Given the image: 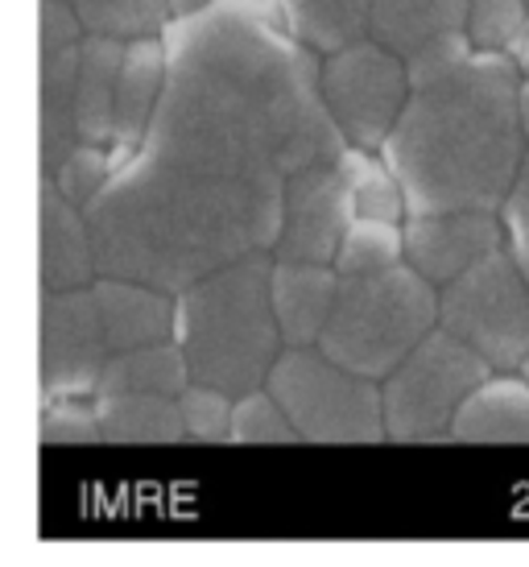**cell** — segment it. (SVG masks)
Listing matches in <instances>:
<instances>
[{
  "label": "cell",
  "instance_id": "25",
  "mask_svg": "<svg viewBox=\"0 0 529 567\" xmlns=\"http://www.w3.org/2000/svg\"><path fill=\"white\" fill-rule=\"evenodd\" d=\"M112 171H116V158H112L108 145H87V142H75V150L59 162V171L46 174V183L59 195H63L66 204L79 207V212H87L95 204V195L108 187Z\"/></svg>",
  "mask_w": 529,
  "mask_h": 567
},
{
  "label": "cell",
  "instance_id": "5",
  "mask_svg": "<svg viewBox=\"0 0 529 567\" xmlns=\"http://www.w3.org/2000/svg\"><path fill=\"white\" fill-rule=\"evenodd\" d=\"M269 398L307 443H381V385L328 361L319 348H281L269 378Z\"/></svg>",
  "mask_w": 529,
  "mask_h": 567
},
{
  "label": "cell",
  "instance_id": "26",
  "mask_svg": "<svg viewBox=\"0 0 529 567\" xmlns=\"http://www.w3.org/2000/svg\"><path fill=\"white\" fill-rule=\"evenodd\" d=\"M232 394L211 390V385H195L178 394V414L187 426V440L195 443H232Z\"/></svg>",
  "mask_w": 529,
  "mask_h": 567
},
{
  "label": "cell",
  "instance_id": "22",
  "mask_svg": "<svg viewBox=\"0 0 529 567\" xmlns=\"http://www.w3.org/2000/svg\"><path fill=\"white\" fill-rule=\"evenodd\" d=\"M340 171L352 190V207L360 220H381V224H405V199L390 166L369 154V150H343Z\"/></svg>",
  "mask_w": 529,
  "mask_h": 567
},
{
  "label": "cell",
  "instance_id": "9",
  "mask_svg": "<svg viewBox=\"0 0 529 567\" xmlns=\"http://www.w3.org/2000/svg\"><path fill=\"white\" fill-rule=\"evenodd\" d=\"M356 220L352 190L340 162L307 166L286 178L281 190V228L273 240V261H307V266H331L348 224Z\"/></svg>",
  "mask_w": 529,
  "mask_h": 567
},
{
  "label": "cell",
  "instance_id": "24",
  "mask_svg": "<svg viewBox=\"0 0 529 567\" xmlns=\"http://www.w3.org/2000/svg\"><path fill=\"white\" fill-rule=\"evenodd\" d=\"M529 33L526 0H467L464 38L476 54H517Z\"/></svg>",
  "mask_w": 529,
  "mask_h": 567
},
{
  "label": "cell",
  "instance_id": "18",
  "mask_svg": "<svg viewBox=\"0 0 529 567\" xmlns=\"http://www.w3.org/2000/svg\"><path fill=\"white\" fill-rule=\"evenodd\" d=\"M125 42L83 38L75 71V137L112 150V112H116V75Z\"/></svg>",
  "mask_w": 529,
  "mask_h": 567
},
{
  "label": "cell",
  "instance_id": "7",
  "mask_svg": "<svg viewBox=\"0 0 529 567\" xmlns=\"http://www.w3.org/2000/svg\"><path fill=\"white\" fill-rule=\"evenodd\" d=\"M438 328L492 373H517L529 357V286L514 252L497 249L438 290Z\"/></svg>",
  "mask_w": 529,
  "mask_h": 567
},
{
  "label": "cell",
  "instance_id": "6",
  "mask_svg": "<svg viewBox=\"0 0 529 567\" xmlns=\"http://www.w3.org/2000/svg\"><path fill=\"white\" fill-rule=\"evenodd\" d=\"M492 369L459 344L455 336L435 328L390 378L381 381V419L385 440L438 443L452 440V423L471 390H480Z\"/></svg>",
  "mask_w": 529,
  "mask_h": 567
},
{
  "label": "cell",
  "instance_id": "20",
  "mask_svg": "<svg viewBox=\"0 0 529 567\" xmlns=\"http://www.w3.org/2000/svg\"><path fill=\"white\" fill-rule=\"evenodd\" d=\"M190 385L187 361L174 340L166 344H145L133 352H121L104 364V373L95 381L92 398H121V394H157L178 398Z\"/></svg>",
  "mask_w": 529,
  "mask_h": 567
},
{
  "label": "cell",
  "instance_id": "34",
  "mask_svg": "<svg viewBox=\"0 0 529 567\" xmlns=\"http://www.w3.org/2000/svg\"><path fill=\"white\" fill-rule=\"evenodd\" d=\"M63 4H71V0H63Z\"/></svg>",
  "mask_w": 529,
  "mask_h": 567
},
{
  "label": "cell",
  "instance_id": "3",
  "mask_svg": "<svg viewBox=\"0 0 529 567\" xmlns=\"http://www.w3.org/2000/svg\"><path fill=\"white\" fill-rule=\"evenodd\" d=\"M269 269L273 257L257 252L174 295V344L195 385L232 398L264 385L286 348L269 302Z\"/></svg>",
  "mask_w": 529,
  "mask_h": 567
},
{
  "label": "cell",
  "instance_id": "10",
  "mask_svg": "<svg viewBox=\"0 0 529 567\" xmlns=\"http://www.w3.org/2000/svg\"><path fill=\"white\" fill-rule=\"evenodd\" d=\"M112 361L92 286L42 295V385L50 398H92L95 381Z\"/></svg>",
  "mask_w": 529,
  "mask_h": 567
},
{
  "label": "cell",
  "instance_id": "28",
  "mask_svg": "<svg viewBox=\"0 0 529 567\" xmlns=\"http://www.w3.org/2000/svg\"><path fill=\"white\" fill-rule=\"evenodd\" d=\"M500 228H505V249L514 252L517 269H521V278L529 286V154L521 162V171H517L514 190L500 204Z\"/></svg>",
  "mask_w": 529,
  "mask_h": 567
},
{
  "label": "cell",
  "instance_id": "14",
  "mask_svg": "<svg viewBox=\"0 0 529 567\" xmlns=\"http://www.w3.org/2000/svg\"><path fill=\"white\" fill-rule=\"evenodd\" d=\"M95 278L100 269H95L87 216L46 183L42 187V295L83 290Z\"/></svg>",
  "mask_w": 529,
  "mask_h": 567
},
{
  "label": "cell",
  "instance_id": "31",
  "mask_svg": "<svg viewBox=\"0 0 529 567\" xmlns=\"http://www.w3.org/2000/svg\"><path fill=\"white\" fill-rule=\"evenodd\" d=\"M517 121H521V137H526V145H529V75L521 80V87H517Z\"/></svg>",
  "mask_w": 529,
  "mask_h": 567
},
{
  "label": "cell",
  "instance_id": "19",
  "mask_svg": "<svg viewBox=\"0 0 529 567\" xmlns=\"http://www.w3.org/2000/svg\"><path fill=\"white\" fill-rule=\"evenodd\" d=\"M95 440L108 443H183L187 426L178 414V398L121 394L95 398Z\"/></svg>",
  "mask_w": 529,
  "mask_h": 567
},
{
  "label": "cell",
  "instance_id": "32",
  "mask_svg": "<svg viewBox=\"0 0 529 567\" xmlns=\"http://www.w3.org/2000/svg\"><path fill=\"white\" fill-rule=\"evenodd\" d=\"M517 71H521V75H529V33H526V42H521V47H517Z\"/></svg>",
  "mask_w": 529,
  "mask_h": 567
},
{
  "label": "cell",
  "instance_id": "17",
  "mask_svg": "<svg viewBox=\"0 0 529 567\" xmlns=\"http://www.w3.org/2000/svg\"><path fill=\"white\" fill-rule=\"evenodd\" d=\"M455 443H529V385L517 373H492L471 390L452 423Z\"/></svg>",
  "mask_w": 529,
  "mask_h": 567
},
{
  "label": "cell",
  "instance_id": "27",
  "mask_svg": "<svg viewBox=\"0 0 529 567\" xmlns=\"http://www.w3.org/2000/svg\"><path fill=\"white\" fill-rule=\"evenodd\" d=\"M232 440L236 443H298L290 419L269 398V390H252L232 402Z\"/></svg>",
  "mask_w": 529,
  "mask_h": 567
},
{
  "label": "cell",
  "instance_id": "16",
  "mask_svg": "<svg viewBox=\"0 0 529 567\" xmlns=\"http://www.w3.org/2000/svg\"><path fill=\"white\" fill-rule=\"evenodd\" d=\"M261 4L298 47H307L319 59L369 38L373 0H261Z\"/></svg>",
  "mask_w": 529,
  "mask_h": 567
},
{
  "label": "cell",
  "instance_id": "33",
  "mask_svg": "<svg viewBox=\"0 0 529 567\" xmlns=\"http://www.w3.org/2000/svg\"><path fill=\"white\" fill-rule=\"evenodd\" d=\"M517 378H521V381H526V385H529V357H526V361H521V369H517Z\"/></svg>",
  "mask_w": 529,
  "mask_h": 567
},
{
  "label": "cell",
  "instance_id": "1",
  "mask_svg": "<svg viewBox=\"0 0 529 567\" xmlns=\"http://www.w3.org/2000/svg\"><path fill=\"white\" fill-rule=\"evenodd\" d=\"M166 87L141 145L83 212L100 278L178 295L273 252L286 178L343 158L319 54L261 0H216L162 30Z\"/></svg>",
  "mask_w": 529,
  "mask_h": 567
},
{
  "label": "cell",
  "instance_id": "29",
  "mask_svg": "<svg viewBox=\"0 0 529 567\" xmlns=\"http://www.w3.org/2000/svg\"><path fill=\"white\" fill-rule=\"evenodd\" d=\"M79 42H83V25H79L75 9L63 0H42V54H59Z\"/></svg>",
  "mask_w": 529,
  "mask_h": 567
},
{
  "label": "cell",
  "instance_id": "4",
  "mask_svg": "<svg viewBox=\"0 0 529 567\" xmlns=\"http://www.w3.org/2000/svg\"><path fill=\"white\" fill-rule=\"evenodd\" d=\"M438 328V290L405 266L340 278L319 352L356 378L381 381Z\"/></svg>",
  "mask_w": 529,
  "mask_h": 567
},
{
  "label": "cell",
  "instance_id": "15",
  "mask_svg": "<svg viewBox=\"0 0 529 567\" xmlns=\"http://www.w3.org/2000/svg\"><path fill=\"white\" fill-rule=\"evenodd\" d=\"M467 25V0H373L369 38L409 63L435 42L459 38Z\"/></svg>",
  "mask_w": 529,
  "mask_h": 567
},
{
  "label": "cell",
  "instance_id": "21",
  "mask_svg": "<svg viewBox=\"0 0 529 567\" xmlns=\"http://www.w3.org/2000/svg\"><path fill=\"white\" fill-rule=\"evenodd\" d=\"M83 38H112V42H137L162 38L170 25V0H71Z\"/></svg>",
  "mask_w": 529,
  "mask_h": 567
},
{
  "label": "cell",
  "instance_id": "8",
  "mask_svg": "<svg viewBox=\"0 0 529 567\" xmlns=\"http://www.w3.org/2000/svg\"><path fill=\"white\" fill-rule=\"evenodd\" d=\"M319 92L348 150L376 154L409 100L405 63L373 38L335 50L319 63Z\"/></svg>",
  "mask_w": 529,
  "mask_h": 567
},
{
  "label": "cell",
  "instance_id": "13",
  "mask_svg": "<svg viewBox=\"0 0 529 567\" xmlns=\"http://www.w3.org/2000/svg\"><path fill=\"white\" fill-rule=\"evenodd\" d=\"M166 87V47L162 38L125 42L121 75H116V112H112V158H128L154 121L157 100Z\"/></svg>",
  "mask_w": 529,
  "mask_h": 567
},
{
  "label": "cell",
  "instance_id": "30",
  "mask_svg": "<svg viewBox=\"0 0 529 567\" xmlns=\"http://www.w3.org/2000/svg\"><path fill=\"white\" fill-rule=\"evenodd\" d=\"M216 0H170V21H183V17H195L203 9H211Z\"/></svg>",
  "mask_w": 529,
  "mask_h": 567
},
{
  "label": "cell",
  "instance_id": "11",
  "mask_svg": "<svg viewBox=\"0 0 529 567\" xmlns=\"http://www.w3.org/2000/svg\"><path fill=\"white\" fill-rule=\"evenodd\" d=\"M405 266L443 290L459 274L480 266L484 257L505 249V228L497 212H435L405 216L402 224Z\"/></svg>",
  "mask_w": 529,
  "mask_h": 567
},
{
  "label": "cell",
  "instance_id": "35",
  "mask_svg": "<svg viewBox=\"0 0 529 567\" xmlns=\"http://www.w3.org/2000/svg\"><path fill=\"white\" fill-rule=\"evenodd\" d=\"M526 9H529V0H526Z\"/></svg>",
  "mask_w": 529,
  "mask_h": 567
},
{
  "label": "cell",
  "instance_id": "23",
  "mask_svg": "<svg viewBox=\"0 0 529 567\" xmlns=\"http://www.w3.org/2000/svg\"><path fill=\"white\" fill-rule=\"evenodd\" d=\"M405 261L402 249V224H381V220H352L343 233L340 249L331 269L340 278H360V274H381Z\"/></svg>",
  "mask_w": 529,
  "mask_h": 567
},
{
  "label": "cell",
  "instance_id": "12",
  "mask_svg": "<svg viewBox=\"0 0 529 567\" xmlns=\"http://www.w3.org/2000/svg\"><path fill=\"white\" fill-rule=\"evenodd\" d=\"M340 274L331 266H307V261H273L269 269V302L278 319L281 344L314 348L331 319Z\"/></svg>",
  "mask_w": 529,
  "mask_h": 567
},
{
  "label": "cell",
  "instance_id": "2",
  "mask_svg": "<svg viewBox=\"0 0 529 567\" xmlns=\"http://www.w3.org/2000/svg\"><path fill=\"white\" fill-rule=\"evenodd\" d=\"M521 71L505 54H471L455 71L409 87L376 150L405 199V216L500 212L529 145L517 121Z\"/></svg>",
  "mask_w": 529,
  "mask_h": 567
}]
</instances>
